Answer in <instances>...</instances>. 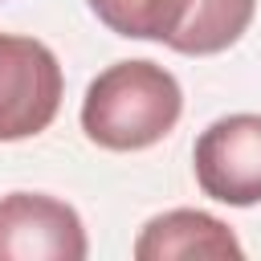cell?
Masks as SVG:
<instances>
[{
  "instance_id": "1",
  "label": "cell",
  "mask_w": 261,
  "mask_h": 261,
  "mask_svg": "<svg viewBox=\"0 0 261 261\" xmlns=\"http://www.w3.org/2000/svg\"><path fill=\"white\" fill-rule=\"evenodd\" d=\"M184 114V90L175 73L155 61L106 65L82 98V130L102 151L155 147Z\"/></svg>"
},
{
  "instance_id": "2",
  "label": "cell",
  "mask_w": 261,
  "mask_h": 261,
  "mask_svg": "<svg viewBox=\"0 0 261 261\" xmlns=\"http://www.w3.org/2000/svg\"><path fill=\"white\" fill-rule=\"evenodd\" d=\"M65 77L49 45L0 33V143L41 135L61 110Z\"/></svg>"
},
{
  "instance_id": "3",
  "label": "cell",
  "mask_w": 261,
  "mask_h": 261,
  "mask_svg": "<svg viewBox=\"0 0 261 261\" xmlns=\"http://www.w3.org/2000/svg\"><path fill=\"white\" fill-rule=\"evenodd\" d=\"M192 163L204 196L232 208L261 204V114H224L204 126Z\"/></svg>"
},
{
  "instance_id": "4",
  "label": "cell",
  "mask_w": 261,
  "mask_h": 261,
  "mask_svg": "<svg viewBox=\"0 0 261 261\" xmlns=\"http://www.w3.org/2000/svg\"><path fill=\"white\" fill-rule=\"evenodd\" d=\"M82 216L53 196L12 192L0 200V261H82Z\"/></svg>"
},
{
  "instance_id": "5",
  "label": "cell",
  "mask_w": 261,
  "mask_h": 261,
  "mask_svg": "<svg viewBox=\"0 0 261 261\" xmlns=\"http://www.w3.org/2000/svg\"><path fill=\"white\" fill-rule=\"evenodd\" d=\"M241 241L232 228L208 212L175 208L163 216H151L135 241L139 261H175V257H241Z\"/></svg>"
},
{
  "instance_id": "6",
  "label": "cell",
  "mask_w": 261,
  "mask_h": 261,
  "mask_svg": "<svg viewBox=\"0 0 261 261\" xmlns=\"http://www.w3.org/2000/svg\"><path fill=\"white\" fill-rule=\"evenodd\" d=\"M253 12H257V0H188L179 29L167 37V49L184 57L224 53L245 37V29L253 24Z\"/></svg>"
},
{
  "instance_id": "7",
  "label": "cell",
  "mask_w": 261,
  "mask_h": 261,
  "mask_svg": "<svg viewBox=\"0 0 261 261\" xmlns=\"http://www.w3.org/2000/svg\"><path fill=\"white\" fill-rule=\"evenodd\" d=\"M90 8L118 37L167 45V37L179 29L188 12V0H90Z\"/></svg>"
}]
</instances>
